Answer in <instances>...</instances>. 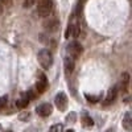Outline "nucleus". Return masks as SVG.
<instances>
[{
	"label": "nucleus",
	"mask_w": 132,
	"mask_h": 132,
	"mask_svg": "<svg viewBox=\"0 0 132 132\" xmlns=\"http://www.w3.org/2000/svg\"><path fill=\"white\" fill-rule=\"evenodd\" d=\"M37 60L42 69H49L53 63V56L48 49H41L37 54Z\"/></svg>",
	"instance_id": "nucleus-1"
},
{
	"label": "nucleus",
	"mask_w": 132,
	"mask_h": 132,
	"mask_svg": "<svg viewBox=\"0 0 132 132\" xmlns=\"http://www.w3.org/2000/svg\"><path fill=\"white\" fill-rule=\"evenodd\" d=\"M37 13L41 17H46L52 13L54 3L53 0H37Z\"/></svg>",
	"instance_id": "nucleus-2"
},
{
	"label": "nucleus",
	"mask_w": 132,
	"mask_h": 132,
	"mask_svg": "<svg viewBox=\"0 0 132 132\" xmlns=\"http://www.w3.org/2000/svg\"><path fill=\"white\" fill-rule=\"evenodd\" d=\"M66 50H68V54H69V57H71L73 60H77V58H79V56L82 54L83 52V48L81 44H78L77 41H73L70 42L68 48H66Z\"/></svg>",
	"instance_id": "nucleus-3"
},
{
	"label": "nucleus",
	"mask_w": 132,
	"mask_h": 132,
	"mask_svg": "<svg viewBox=\"0 0 132 132\" xmlns=\"http://www.w3.org/2000/svg\"><path fill=\"white\" fill-rule=\"evenodd\" d=\"M48 89V78L42 71H37V78H36V90L37 93L42 94Z\"/></svg>",
	"instance_id": "nucleus-4"
},
{
	"label": "nucleus",
	"mask_w": 132,
	"mask_h": 132,
	"mask_svg": "<svg viewBox=\"0 0 132 132\" xmlns=\"http://www.w3.org/2000/svg\"><path fill=\"white\" fill-rule=\"evenodd\" d=\"M44 28L50 33H54L60 28V20L56 16L49 15V16H46V20H45V23H44Z\"/></svg>",
	"instance_id": "nucleus-5"
},
{
	"label": "nucleus",
	"mask_w": 132,
	"mask_h": 132,
	"mask_svg": "<svg viewBox=\"0 0 132 132\" xmlns=\"http://www.w3.org/2000/svg\"><path fill=\"white\" fill-rule=\"evenodd\" d=\"M54 103H56V106L60 111H65L66 107H68V96H66V94L58 93L56 95V99H54Z\"/></svg>",
	"instance_id": "nucleus-6"
},
{
	"label": "nucleus",
	"mask_w": 132,
	"mask_h": 132,
	"mask_svg": "<svg viewBox=\"0 0 132 132\" xmlns=\"http://www.w3.org/2000/svg\"><path fill=\"white\" fill-rule=\"evenodd\" d=\"M81 33V27H79V23H77V21H73V23H70V25L68 27V29H66V35L65 37L69 38L70 36L73 37H78Z\"/></svg>",
	"instance_id": "nucleus-7"
},
{
	"label": "nucleus",
	"mask_w": 132,
	"mask_h": 132,
	"mask_svg": "<svg viewBox=\"0 0 132 132\" xmlns=\"http://www.w3.org/2000/svg\"><path fill=\"white\" fill-rule=\"evenodd\" d=\"M36 111H37V114H38L40 116L46 118V116H49V115L52 114L53 107H52V104H49V103H42V104H40V106L36 108Z\"/></svg>",
	"instance_id": "nucleus-8"
},
{
	"label": "nucleus",
	"mask_w": 132,
	"mask_h": 132,
	"mask_svg": "<svg viewBox=\"0 0 132 132\" xmlns=\"http://www.w3.org/2000/svg\"><path fill=\"white\" fill-rule=\"evenodd\" d=\"M120 90L123 93H127L128 91V86H129V74L128 73H123L122 77H120Z\"/></svg>",
	"instance_id": "nucleus-9"
},
{
	"label": "nucleus",
	"mask_w": 132,
	"mask_h": 132,
	"mask_svg": "<svg viewBox=\"0 0 132 132\" xmlns=\"http://www.w3.org/2000/svg\"><path fill=\"white\" fill-rule=\"evenodd\" d=\"M116 95H118V87L114 86V87H111V89L108 90L107 96H106V99H104V104L107 106V104H110V103H112L115 99H116Z\"/></svg>",
	"instance_id": "nucleus-10"
},
{
	"label": "nucleus",
	"mask_w": 132,
	"mask_h": 132,
	"mask_svg": "<svg viewBox=\"0 0 132 132\" xmlns=\"http://www.w3.org/2000/svg\"><path fill=\"white\" fill-rule=\"evenodd\" d=\"M29 101H30V99L28 98V95L27 94H23V95H21V98L16 101V107L17 108H25L29 104Z\"/></svg>",
	"instance_id": "nucleus-11"
},
{
	"label": "nucleus",
	"mask_w": 132,
	"mask_h": 132,
	"mask_svg": "<svg viewBox=\"0 0 132 132\" xmlns=\"http://www.w3.org/2000/svg\"><path fill=\"white\" fill-rule=\"evenodd\" d=\"M74 61H75V60H73V58L69 57V56L65 58V62H63V63H65V71L68 73V74H70V73L74 70Z\"/></svg>",
	"instance_id": "nucleus-12"
},
{
	"label": "nucleus",
	"mask_w": 132,
	"mask_h": 132,
	"mask_svg": "<svg viewBox=\"0 0 132 132\" xmlns=\"http://www.w3.org/2000/svg\"><path fill=\"white\" fill-rule=\"evenodd\" d=\"M123 127H124L127 131H131V129H132V119H131V114H129V112H127V114L124 115Z\"/></svg>",
	"instance_id": "nucleus-13"
},
{
	"label": "nucleus",
	"mask_w": 132,
	"mask_h": 132,
	"mask_svg": "<svg viewBox=\"0 0 132 132\" xmlns=\"http://www.w3.org/2000/svg\"><path fill=\"white\" fill-rule=\"evenodd\" d=\"M82 124H83V127H86V128H90V127L94 126V122H93V119L87 115V114H83V115H82Z\"/></svg>",
	"instance_id": "nucleus-14"
},
{
	"label": "nucleus",
	"mask_w": 132,
	"mask_h": 132,
	"mask_svg": "<svg viewBox=\"0 0 132 132\" xmlns=\"http://www.w3.org/2000/svg\"><path fill=\"white\" fill-rule=\"evenodd\" d=\"M49 132H63V126L62 124H53L50 127Z\"/></svg>",
	"instance_id": "nucleus-15"
},
{
	"label": "nucleus",
	"mask_w": 132,
	"mask_h": 132,
	"mask_svg": "<svg viewBox=\"0 0 132 132\" xmlns=\"http://www.w3.org/2000/svg\"><path fill=\"white\" fill-rule=\"evenodd\" d=\"M37 3V0H25V2H24V8H30L32 5H35Z\"/></svg>",
	"instance_id": "nucleus-16"
},
{
	"label": "nucleus",
	"mask_w": 132,
	"mask_h": 132,
	"mask_svg": "<svg viewBox=\"0 0 132 132\" xmlns=\"http://www.w3.org/2000/svg\"><path fill=\"white\" fill-rule=\"evenodd\" d=\"M86 98L89 99L90 102H98L99 99H101V96H99V95H98V96H94V95H86Z\"/></svg>",
	"instance_id": "nucleus-17"
},
{
	"label": "nucleus",
	"mask_w": 132,
	"mask_h": 132,
	"mask_svg": "<svg viewBox=\"0 0 132 132\" xmlns=\"http://www.w3.org/2000/svg\"><path fill=\"white\" fill-rule=\"evenodd\" d=\"M66 120H68V122H70V123H74V122H75V114L71 112L68 118H66Z\"/></svg>",
	"instance_id": "nucleus-18"
},
{
	"label": "nucleus",
	"mask_w": 132,
	"mask_h": 132,
	"mask_svg": "<svg viewBox=\"0 0 132 132\" xmlns=\"http://www.w3.org/2000/svg\"><path fill=\"white\" fill-rule=\"evenodd\" d=\"M19 119H20V120H27V119H29V114H28V112H24V114H20Z\"/></svg>",
	"instance_id": "nucleus-19"
},
{
	"label": "nucleus",
	"mask_w": 132,
	"mask_h": 132,
	"mask_svg": "<svg viewBox=\"0 0 132 132\" xmlns=\"http://www.w3.org/2000/svg\"><path fill=\"white\" fill-rule=\"evenodd\" d=\"M0 3H2V5L9 7L11 4H12V0H0Z\"/></svg>",
	"instance_id": "nucleus-20"
},
{
	"label": "nucleus",
	"mask_w": 132,
	"mask_h": 132,
	"mask_svg": "<svg viewBox=\"0 0 132 132\" xmlns=\"http://www.w3.org/2000/svg\"><path fill=\"white\" fill-rule=\"evenodd\" d=\"M7 103V96H0V108Z\"/></svg>",
	"instance_id": "nucleus-21"
},
{
	"label": "nucleus",
	"mask_w": 132,
	"mask_h": 132,
	"mask_svg": "<svg viewBox=\"0 0 132 132\" xmlns=\"http://www.w3.org/2000/svg\"><path fill=\"white\" fill-rule=\"evenodd\" d=\"M2 12H3V5H2V3H0V15H2Z\"/></svg>",
	"instance_id": "nucleus-22"
},
{
	"label": "nucleus",
	"mask_w": 132,
	"mask_h": 132,
	"mask_svg": "<svg viewBox=\"0 0 132 132\" xmlns=\"http://www.w3.org/2000/svg\"><path fill=\"white\" fill-rule=\"evenodd\" d=\"M66 132H74L73 129H68V131H66Z\"/></svg>",
	"instance_id": "nucleus-23"
}]
</instances>
